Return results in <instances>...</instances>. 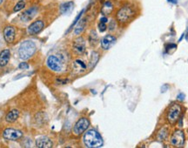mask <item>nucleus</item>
Wrapping results in <instances>:
<instances>
[{
	"instance_id": "nucleus-2",
	"label": "nucleus",
	"mask_w": 188,
	"mask_h": 148,
	"mask_svg": "<svg viewBox=\"0 0 188 148\" xmlns=\"http://www.w3.org/2000/svg\"><path fill=\"white\" fill-rule=\"evenodd\" d=\"M36 44L31 40H26L21 44L18 48V56L23 60L29 59L36 52Z\"/></svg>"
},
{
	"instance_id": "nucleus-19",
	"label": "nucleus",
	"mask_w": 188,
	"mask_h": 148,
	"mask_svg": "<svg viewBox=\"0 0 188 148\" xmlns=\"http://www.w3.org/2000/svg\"><path fill=\"white\" fill-rule=\"evenodd\" d=\"M85 19H81L78 21V25L75 27V29H74V34L75 35H79L81 32L84 31V29H85Z\"/></svg>"
},
{
	"instance_id": "nucleus-27",
	"label": "nucleus",
	"mask_w": 188,
	"mask_h": 148,
	"mask_svg": "<svg viewBox=\"0 0 188 148\" xmlns=\"http://www.w3.org/2000/svg\"><path fill=\"white\" fill-rule=\"evenodd\" d=\"M100 22H103V23H106L107 22V18H105V17H104L100 19Z\"/></svg>"
},
{
	"instance_id": "nucleus-30",
	"label": "nucleus",
	"mask_w": 188,
	"mask_h": 148,
	"mask_svg": "<svg viewBox=\"0 0 188 148\" xmlns=\"http://www.w3.org/2000/svg\"><path fill=\"white\" fill-rule=\"evenodd\" d=\"M3 3H4V0H0V5H2Z\"/></svg>"
},
{
	"instance_id": "nucleus-8",
	"label": "nucleus",
	"mask_w": 188,
	"mask_h": 148,
	"mask_svg": "<svg viewBox=\"0 0 188 148\" xmlns=\"http://www.w3.org/2000/svg\"><path fill=\"white\" fill-rule=\"evenodd\" d=\"M3 136L4 138L9 140H17L23 137L22 132L17 129H13V128H6L4 132H3Z\"/></svg>"
},
{
	"instance_id": "nucleus-6",
	"label": "nucleus",
	"mask_w": 188,
	"mask_h": 148,
	"mask_svg": "<svg viewBox=\"0 0 188 148\" xmlns=\"http://www.w3.org/2000/svg\"><path fill=\"white\" fill-rule=\"evenodd\" d=\"M90 126V121L88 119L86 118H81L79 119L78 122L75 124V126L73 127V132L75 135H80L83 132H85V131L88 129Z\"/></svg>"
},
{
	"instance_id": "nucleus-18",
	"label": "nucleus",
	"mask_w": 188,
	"mask_h": 148,
	"mask_svg": "<svg viewBox=\"0 0 188 148\" xmlns=\"http://www.w3.org/2000/svg\"><path fill=\"white\" fill-rule=\"evenodd\" d=\"M74 7V4L73 2H66V3H64L62 5H60V12L61 14H68L69 12H71Z\"/></svg>"
},
{
	"instance_id": "nucleus-26",
	"label": "nucleus",
	"mask_w": 188,
	"mask_h": 148,
	"mask_svg": "<svg viewBox=\"0 0 188 148\" xmlns=\"http://www.w3.org/2000/svg\"><path fill=\"white\" fill-rule=\"evenodd\" d=\"M111 24H112V25L109 26V29H110V30H113V29H114V26H115V23L113 22V21H112Z\"/></svg>"
},
{
	"instance_id": "nucleus-12",
	"label": "nucleus",
	"mask_w": 188,
	"mask_h": 148,
	"mask_svg": "<svg viewBox=\"0 0 188 148\" xmlns=\"http://www.w3.org/2000/svg\"><path fill=\"white\" fill-rule=\"evenodd\" d=\"M15 35H16V31H15L14 27H5V30H4V38H5V40L7 43H12L14 38H15Z\"/></svg>"
},
{
	"instance_id": "nucleus-21",
	"label": "nucleus",
	"mask_w": 188,
	"mask_h": 148,
	"mask_svg": "<svg viewBox=\"0 0 188 148\" xmlns=\"http://www.w3.org/2000/svg\"><path fill=\"white\" fill-rule=\"evenodd\" d=\"M99 53L96 52H92V56H91V59H90V67H93L94 65L97 64L98 60H99Z\"/></svg>"
},
{
	"instance_id": "nucleus-29",
	"label": "nucleus",
	"mask_w": 188,
	"mask_h": 148,
	"mask_svg": "<svg viewBox=\"0 0 188 148\" xmlns=\"http://www.w3.org/2000/svg\"><path fill=\"white\" fill-rule=\"evenodd\" d=\"M168 2L172 3V4H176V3H177V0H168Z\"/></svg>"
},
{
	"instance_id": "nucleus-20",
	"label": "nucleus",
	"mask_w": 188,
	"mask_h": 148,
	"mask_svg": "<svg viewBox=\"0 0 188 148\" xmlns=\"http://www.w3.org/2000/svg\"><path fill=\"white\" fill-rule=\"evenodd\" d=\"M112 9H113V5L111 2H105L104 4L103 8H102V13L105 16H107L109 14H111V12L112 11Z\"/></svg>"
},
{
	"instance_id": "nucleus-9",
	"label": "nucleus",
	"mask_w": 188,
	"mask_h": 148,
	"mask_svg": "<svg viewBox=\"0 0 188 148\" xmlns=\"http://www.w3.org/2000/svg\"><path fill=\"white\" fill-rule=\"evenodd\" d=\"M72 50L77 55H83L85 52V42L82 38H78L72 43Z\"/></svg>"
},
{
	"instance_id": "nucleus-28",
	"label": "nucleus",
	"mask_w": 188,
	"mask_h": 148,
	"mask_svg": "<svg viewBox=\"0 0 188 148\" xmlns=\"http://www.w3.org/2000/svg\"><path fill=\"white\" fill-rule=\"evenodd\" d=\"M184 98H185V96H184L182 93H181V94H179V96H178V99H183Z\"/></svg>"
},
{
	"instance_id": "nucleus-15",
	"label": "nucleus",
	"mask_w": 188,
	"mask_h": 148,
	"mask_svg": "<svg viewBox=\"0 0 188 148\" xmlns=\"http://www.w3.org/2000/svg\"><path fill=\"white\" fill-rule=\"evenodd\" d=\"M10 56H11V53H10V51L8 49L4 50L0 52V66L1 67H4L8 64Z\"/></svg>"
},
{
	"instance_id": "nucleus-7",
	"label": "nucleus",
	"mask_w": 188,
	"mask_h": 148,
	"mask_svg": "<svg viewBox=\"0 0 188 148\" xmlns=\"http://www.w3.org/2000/svg\"><path fill=\"white\" fill-rule=\"evenodd\" d=\"M185 133L183 131L176 130L171 137L170 142L174 146H182L185 143Z\"/></svg>"
},
{
	"instance_id": "nucleus-24",
	"label": "nucleus",
	"mask_w": 188,
	"mask_h": 148,
	"mask_svg": "<svg viewBox=\"0 0 188 148\" xmlns=\"http://www.w3.org/2000/svg\"><path fill=\"white\" fill-rule=\"evenodd\" d=\"M107 29V25H106V23L100 22L99 24V30L101 32H105V30Z\"/></svg>"
},
{
	"instance_id": "nucleus-5",
	"label": "nucleus",
	"mask_w": 188,
	"mask_h": 148,
	"mask_svg": "<svg viewBox=\"0 0 188 148\" xmlns=\"http://www.w3.org/2000/svg\"><path fill=\"white\" fill-rule=\"evenodd\" d=\"M181 106L178 104H173L169 107L167 112V120L171 125H174L177 123L181 114Z\"/></svg>"
},
{
	"instance_id": "nucleus-4",
	"label": "nucleus",
	"mask_w": 188,
	"mask_h": 148,
	"mask_svg": "<svg viewBox=\"0 0 188 148\" xmlns=\"http://www.w3.org/2000/svg\"><path fill=\"white\" fill-rule=\"evenodd\" d=\"M46 65L51 71L56 72H61L64 67L62 59L57 55H50L46 60Z\"/></svg>"
},
{
	"instance_id": "nucleus-3",
	"label": "nucleus",
	"mask_w": 188,
	"mask_h": 148,
	"mask_svg": "<svg viewBox=\"0 0 188 148\" xmlns=\"http://www.w3.org/2000/svg\"><path fill=\"white\" fill-rule=\"evenodd\" d=\"M135 11L130 5H125L118 11L116 14L117 20L121 24H127L134 18Z\"/></svg>"
},
{
	"instance_id": "nucleus-10",
	"label": "nucleus",
	"mask_w": 188,
	"mask_h": 148,
	"mask_svg": "<svg viewBox=\"0 0 188 148\" xmlns=\"http://www.w3.org/2000/svg\"><path fill=\"white\" fill-rule=\"evenodd\" d=\"M44 26H45V25H44L43 21H40V20L35 21L33 24H31V25L28 27V33L31 34V35L38 34V32H40L43 30Z\"/></svg>"
},
{
	"instance_id": "nucleus-16",
	"label": "nucleus",
	"mask_w": 188,
	"mask_h": 148,
	"mask_svg": "<svg viewBox=\"0 0 188 148\" xmlns=\"http://www.w3.org/2000/svg\"><path fill=\"white\" fill-rule=\"evenodd\" d=\"M72 68H73V71L76 73H81V72H85L86 69V65L82 60L78 59L74 61V63L72 65Z\"/></svg>"
},
{
	"instance_id": "nucleus-13",
	"label": "nucleus",
	"mask_w": 188,
	"mask_h": 148,
	"mask_svg": "<svg viewBox=\"0 0 188 148\" xmlns=\"http://www.w3.org/2000/svg\"><path fill=\"white\" fill-rule=\"evenodd\" d=\"M36 146L38 148H51L52 147V142L48 137L42 136L36 140Z\"/></svg>"
},
{
	"instance_id": "nucleus-22",
	"label": "nucleus",
	"mask_w": 188,
	"mask_h": 148,
	"mask_svg": "<svg viewBox=\"0 0 188 148\" xmlns=\"http://www.w3.org/2000/svg\"><path fill=\"white\" fill-rule=\"evenodd\" d=\"M25 1H19L17 3V5H15V7H14V11L15 12H17V11H21L25 8Z\"/></svg>"
},
{
	"instance_id": "nucleus-23",
	"label": "nucleus",
	"mask_w": 188,
	"mask_h": 148,
	"mask_svg": "<svg viewBox=\"0 0 188 148\" xmlns=\"http://www.w3.org/2000/svg\"><path fill=\"white\" fill-rule=\"evenodd\" d=\"M166 135H167V130L166 128H162L158 134V139L159 140H164L166 138Z\"/></svg>"
},
{
	"instance_id": "nucleus-25",
	"label": "nucleus",
	"mask_w": 188,
	"mask_h": 148,
	"mask_svg": "<svg viewBox=\"0 0 188 148\" xmlns=\"http://www.w3.org/2000/svg\"><path fill=\"white\" fill-rule=\"evenodd\" d=\"M18 67L20 68V69H28V68H29V65H28V64L26 63H21L19 65Z\"/></svg>"
},
{
	"instance_id": "nucleus-1",
	"label": "nucleus",
	"mask_w": 188,
	"mask_h": 148,
	"mask_svg": "<svg viewBox=\"0 0 188 148\" xmlns=\"http://www.w3.org/2000/svg\"><path fill=\"white\" fill-rule=\"evenodd\" d=\"M83 141L85 146L90 148L101 147L104 143L103 139L101 135L99 133V132L93 129L87 131L85 132L83 138Z\"/></svg>"
},
{
	"instance_id": "nucleus-14",
	"label": "nucleus",
	"mask_w": 188,
	"mask_h": 148,
	"mask_svg": "<svg viewBox=\"0 0 188 148\" xmlns=\"http://www.w3.org/2000/svg\"><path fill=\"white\" fill-rule=\"evenodd\" d=\"M37 11H38V9L36 7H31L30 9L26 10L25 12H23V14L21 15V19L24 22H28L35 17Z\"/></svg>"
},
{
	"instance_id": "nucleus-11",
	"label": "nucleus",
	"mask_w": 188,
	"mask_h": 148,
	"mask_svg": "<svg viewBox=\"0 0 188 148\" xmlns=\"http://www.w3.org/2000/svg\"><path fill=\"white\" fill-rule=\"evenodd\" d=\"M116 38L112 35H106L105 36L101 39V47L103 48L104 50H109L112 45H114L116 43Z\"/></svg>"
},
{
	"instance_id": "nucleus-17",
	"label": "nucleus",
	"mask_w": 188,
	"mask_h": 148,
	"mask_svg": "<svg viewBox=\"0 0 188 148\" xmlns=\"http://www.w3.org/2000/svg\"><path fill=\"white\" fill-rule=\"evenodd\" d=\"M18 117H19V111L17 109H13L7 113V115L5 117V119L9 123H13L18 119Z\"/></svg>"
}]
</instances>
